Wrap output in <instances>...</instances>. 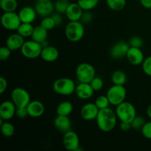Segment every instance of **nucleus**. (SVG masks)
<instances>
[{
    "instance_id": "1",
    "label": "nucleus",
    "mask_w": 151,
    "mask_h": 151,
    "mask_svg": "<svg viewBox=\"0 0 151 151\" xmlns=\"http://www.w3.org/2000/svg\"><path fill=\"white\" fill-rule=\"evenodd\" d=\"M117 119L116 112L109 107L99 111L96 122L100 131L103 132H110L116 127Z\"/></svg>"
},
{
    "instance_id": "2",
    "label": "nucleus",
    "mask_w": 151,
    "mask_h": 151,
    "mask_svg": "<svg viewBox=\"0 0 151 151\" xmlns=\"http://www.w3.org/2000/svg\"><path fill=\"white\" fill-rule=\"evenodd\" d=\"M85 34L84 24L80 21L71 22L65 27V35L71 42H78L83 39Z\"/></svg>"
},
{
    "instance_id": "3",
    "label": "nucleus",
    "mask_w": 151,
    "mask_h": 151,
    "mask_svg": "<svg viewBox=\"0 0 151 151\" xmlns=\"http://www.w3.org/2000/svg\"><path fill=\"white\" fill-rule=\"evenodd\" d=\"M52 88L56 94L62 96H69L75 92V81L69 78H58L53 83Z\"/></svg>"
},
{
    "instance_id": "4",
    "label": "nucleus",
    "mask_w": 151,
    "mask_h": 151,
    "mask_svg": "<svg viewBox=\"0 0 151 151\" xmlns=\"http://www.w3.org/2000/svg\"><path fill=\"white\" fill-rule=\"evenodd\" d=\"M116 116L120 122H130L137 116V110L134 105L128 101H124L117 106H116Z\"/></svg>"
},
{
    "instance_id": "5",
    "label": "nucleus",
    "mask_w": 151,
    "mask_h": 151,
    "mask_svg": "<svg viewBox=\"0 0 151 151\" xmlns=\"http://www.w3.org/2000/svg\"><path fill=\"white\" fill-rule=\"evenodd\" d=\"M127 91L126 88L122 85H114L108 89L106 96L109 98L111 105L117 106L122 102L125 101Z\"/></svg>"
},
{
    "instance_id": "6",
    "label": "nucleus",
    "mask_w": 151,
    "mask_h": 151,
    "mask_svg": "<svg viewBox=\"0 0 151 151\" xmlns=\"http://www.w3.org/2000/svg\"><path fill=\"white\" fill-rule=\"evenodd\" d=\"M42 50L43 47L41 44L32 39L24 43L20 52L22 55L26 58L35 59L38 57H41Z\"/></svg>"
},
{
    "instance_id": "7",
    "label": "nucleus",
    "mask_w": 151,
    "mask_h": 151,
    "mask_svg": "<svg viewBox=\"0 0 151 151\" xmlns=\"http://www.w3.org/2000/svg\"><path fill=\"white\" fill-rule=\"evenodd\" d=\"M75 74L79 83H90L96 76V70L90 63H81L77 66Z\"/></svg>"
},
{
    "instance_id": "8",
    "label": "nucleus",
    "mask_w": 151,
    "mask_h": 151,
    "mask_svg": "<svg viewBox=\"0 0 151 151\" xmlns=\"http://www.w3.org/2000/svg\"><path fill=\"white\" fill-rule=\"evenodd\" d=\"M10 98L17 108L27 107L31 101L29 92L22 87H16L12 91Z\"/></svg>"
},
{
    "instance_id": "9",
    "label": "nucleus",
    "mask_w": 151,
    "mask_h": 151,
    "mask_svg": "<svg viewBox=\"0 0 151 151\" xmlns=\"http://www.w3.org/2000/svg\"><path fill=\"white\" fill-rule=\"evenodd\" d=\"M1 23L3 27L7 30H17L22 22L19 13L16 12H4L1 17Z\"/></svg>"
},
{
    "instance_id": "10",
    "label": "nucleus",
    "mask_w": 151,
    "mask_h": 151,
    "mask_svg": "<svg viewBox=\"0 0 151 151\" xmlns=\"http://www.w3.org/2000/svg\"><path fill=\"white\" fill-rule=\"evenodd\" d=\"M63 145L66 150L69 151H79L80 148V139L78 135L75 131H67L63 134Z\"/></svg>"
},
{
    "instance_id": "11",
    "label": "nucleus",
    "mask_w": 151,
    "mask_h": 151,
    "mask_svg": "<svg viewBox=\"0 0 151 151\" xmlns=\"http://www.w3.org/2000/svg\"><path fill=\"white\" fill-rule=\"evenodd\" d=\"M34 8L38 16L44 18L52 14L55 5L52 0H36L34 4Z\"/></svg>"
},
{
    "instance_id": "12",
    "label": "nucleus",
    "mask_w": 151,
    "mask_h": 151,
    "mask_svg": "<svg viewBox=\"0 0 151 151\" xmlns=\"http://www.w3.org/2000/svg\"><path fill=\"white\" fill-rule=\"evenodd\" d=\"M130 48L128 42L120 41L116 43L110 50V56L115 60H119L126 56L127 52Z\"/></svg>"
},
{
    "instance_id": "13",
    "label": "nucleus",
    "mask_w": 151,
    "mask_h": 151,
    "mask_svg": "<svg viewBox=\"0 0 151 151\" xmlns=\"http://www.w3.org/2000/svg\"><path fill=\"white\" fill-rule=\"evenodd\" d=\"M17 107L12 100H5L0 106V118L4 121L11 119L16 115Z\"/></svg>"
},
{
    "instance_id": "14",
    "label": "nucleus",
    "mask_w": 151,
    "mask_h": 151,
    "mask_svg": "<svg viewBox=\"0 0 151 151\" xmlns=\"http://www.w3.org/2000/svg\"><path fill=\"white\" fill-rule=\"evenodd\" d=\"M100 109L97 108L94 103H88L82 106L80 114L82 119L86 121H91L96 119L98 115Z\"/></svg>"
},
{
    "instance_id": "15",
    "label": "nucleus",
    "mask_w": 151,
    "mask_h": 151,
    "mask_svg": "<svg viewBox=\"0 0 151 151\" xmlns=\"http://www.w3.org/2000/svg\"><path fill=\"white\" fill-rule=\"evenodd\" d=\"M125 58L128 61L134 66H139L142 64L145 60V55L141 48L130 47Z\"/></svg>"
},
{
    "instance_id": "16",
    "label": "nucleus",
    "mask_w": 151,
    "mask_h": 151,
    "mask_svg": "<svg viewBox=\"0 0 151 151\" xmlns=\"http://www.w3.org/2000/svg\"><path fill=\"white\" fill-rule=\"evenodd\" d=\"M94 89L89 83H79L76 86L75 94L81 100H88L94 94Z\"/></svg>"
},
{
    "instance_id": "17",
    "label": "nucleus",
    "mask_w": 151,
    "mask_h": 151,
    "mask_svg": "<svg viewBox=\"0 0 151 151\" xmlns=\"http://www.w3.org/2000/svg\"><path fill=\"white\" fill-rule=\"evenodd\" d=\"M27 109L29 116L32 118L41 117L45 111L44 105L38 100H32L29 102L27 106Z\"/></svg>"
},
{
    "instance_id": "18",
    "label": "nucleus",
    "mask_w": 151,
    "mask_h": 151,
    "mask_svg": "<svg viewBox=\"0 0 151 151\" xmlns=\"http://www.w3.org/2000/svg\"><path fill=\"white\" fill-rule=\"evenodd\" d=\"M53 123L56 129L62 134H65L67 131H70L72 128V122L69 116L57 115V116L55 118Z\"/></svg>"
},
{
    "instance_id": "19",
    "label": "nucleus",
    "mask_w": 151,
    "mask_h": 151,
    "mask_svg": "<svg viewBox=\"0 0 151 151\" xmlns=\"http://www.w3.org/2000/svg\"><path fill=\"white\" fill-rule=\"evenodd\" d=\"M19 16L22 23L32 24L35 20L38 15L34 7L25 6L19 10Z\"/></svg>"
},
{
    "instance_id": "20",
    "label": "nucleus",
    "mask_w": 151,
    "mask_h": 151,
    "mask_svg": "<svg viewBox=\"0 0 151 151\" xmlns=\"http://www.w3.org/2000/svg\"><path fill=\"white\" fill-rule=\"evenodd\" d=\"M24 42V38L17 32L11 34L7 37L6 40V46L12 51H16L21 50Z\"/></svg>"
},
{
    "instance_id": "21",
    "label": "nucleus",
    "mask_w": 151,
    "mask_h": 151,
    "mask_svg": "<svg viewBox=\"0 0 151 151\" xmlns=\"http://www.w3.org/2000/svg\"><path fill=\"white\" fill-rule=\"evenodd\" d=\"M83 10L81 8V6L77 3H69V6L66 10V18L71 22L80 21Z\"/></svg>"
},
{
    "instance_id": "22",
    "label": "nucleus",
    "mask_w": 151,
    "mask_h": 151,
    "mask_svg": "<svg viewBox=\"0 0 151 151\" xmlns=\"http://www.w3.org/2000/svg\"><path fill=\"white\" fill-rule=\"evenodd\" d=\"M59 51L56 47L53 46H47V47L43 48L41 54V58L43 60L48 63L54 62L58 58Z\"/></svg>"
},
{
    "instance_id": "23",
    "label": "nucleus",
    "mask_w": 151,
    "mask_h": 151,
    "mask_svg": "<svg viewBox=\"0 0 151 151\" xmlns=\"http://www.w3.org/2000/svg\"><path fill=\"white\" fill-rule=\"evenodd\" d=\"M47 37H48V30L47 29L43 27L41 24L34 27L33 32L31 35V38L32 40L41 44L43 41L47 40Z\"/></svg>"
},
{
    "instance_id": "24",
    "label": "nucleus",
    "mask_w": 151,
    "mask_h": 151,
    "mask_svg": "<svg viewBox=\"0 0 151 151\" xmlns=\"http://www.w3.org/2000/svg\"><path fill=\"white\" fill-rule=\"evenodd\" d=\"M73 105L69 101H63L59 103L56 109L57 115L69 116L73 111Z\"/></svg>"
},
{
    "instance_id": "25",
    "label": "nucleus",
    "mask_w": 151,
    "mask_h": 151,
    "mask_svg": "<svg viewBox=\"0 0 151 151\" xmlns=\"http://www.w3.org/2000/svg\"><path fill=\"white\" fill-rule=\"evenodd\" d=\"M127 75L123 71L116 70L112 73L111 80L114 85L124 86L127 82Z\"/></svg>"
},
{
    "instance_id": "26",
    "label": "nucleus",
    "mask_w": 151,
    "mask_h": 151,
    "mask_svg": "<svg viewBox=\"0 0 151 151\" xmlns=\"http://www.w3.org/2000/svg\"><path fill=\"white\" fill-rule=\"evenodd\" d=\"M0 7L4 12H16L18 1L17 0H0Z\"/></svg>"
},
{
    "instance_id": "27",
    "label": "nucleus",
    "mask_w": 151,
    "mask_h": 151,
    "mask_svg": "<svg viewBox=\"0 0 151 151\" xmlns=\"http://www.w3.org/2000/svg\"><path fill=\"white\" fill-rule=\"evenodd\" d=\"M34 27L31 23H21L20 26L17 29V32L24 38H28L32 35L33 32Z\"/></svg>"
},
{
    "instance_id": "28",
    "label": "nucleus",
    "mask_w": 151,
    "mask_h": 151,
    "mask_svg": "<svg viewBox=\"0 0 151 151\" xmlns=\"http://www.w3.org/2000/svg\"><path fill=\"white\" fill-rule=\"evenodd\" d=\"M1 125V133L4 137H11L15 134V127L10 122L4 121L0 123Z\"/></svg>"
},
{
    "instance_id": "29",
    "label": "nucleus",
    "mask_w": 151,
    "mask_h": 151,
    "mask_svg": "<svg viewBox=\"0 0 151 151\" xmlns=\"http://www.w3.org/2000/svg\"><path fill=\"white\" fill-rule=\"evenodd\" d=\"M106 4L113 11H120L125 8L126 0H106Z\"/></svg>"
},
{
    "instance_id": "30",
    "label": "nucleus",
    "mask_w": 151,
    "mask_h": 151,
    "mask_svg": "<svg viewBox=\"0 0 151 151\" xmlns=\"http://www.w3.org/2000/svg\"><path fill=\"white\" fill-rule=\"evenodd\" d=\"M99 0H78V4L83 10H91L97 7Z\"/></svg>"
},
{
    "instance_id": "31",
    "label": "nucleus",
    "mask_w": 151,
    "mask_h": 151,
    "mask_svg": "<svg viewBox=\"0 0 151 151\" xmlns=\"http://www.w3.org/2000/svg\"><path fill=\"white\" fill-rule=\"evenodd\" d=\"M94 103H95V105L97 106V108H98L100 110L106 109V108H109V105H111L109 98H108V97L106 95L98 96V97L96 98Z\"/></svg>"
},
{
    "instance_id": "32",
    "label": "nucleus",
    "mask_w": 151,
    "mask_h": 151,
    "mask_svg": "<svg viewBox=\"0 0 151 151\" xmlns=\"http://www.w3.org/2000/svg\"><path fill=\"white\" fill-rule=\"evenodd\" d=\"M40 24L48 31L51 30V29H52L53 28L56 27L55 22L52 16H45V17L43 18Z\"/></svg>"
},
{
    "instance_id": "33",
    "label": "nucleus",
    "mask_w": 151,
    "mask_h": 151,
    "mask_svg": "<svg viewBox=\"0 0 151 151\" xmlns=\"http://www.w3.org/2000/svg\"><path fill=\"white\" fill-rule=\"evenodd\" d=\"M69 4V1H66V0H57L54 4L55 10L57 11V13L63 14V13H66Z\"/></svg>"
},
{
    "instance_id": "34",
    "label": "nucleus",
    "mask_w": 151,
    "mask_h": 151,
    "mask_svg": "<svg viewBox=\"0 0 151 151\" xmlns=\"http://www.w3.org/2000/svg\"><path fill=\"white\" fill-rule=\"evenodd\" d=\"M131 128L134 130H141L142 128V127L144 126V125L145 124V120L144 118L141 116H136L135 118L133 119V121L131 122Z\"/></svg>"
},
{
    "instance_id": "35",
    "label": "nucleus",
    "mask_w": 151,
    "mask_h": 151,
    "mask_svg": "<svg viewBox=\"0 0 151 151\" xmlns=\"http://www.w3.org/2000/svg\"><path fill=\"white\" fill-rule=\"evenodd\" d=\"M91 84V87L94 89V91H100L102 88H103V86H104V83L102 78H100V77H94L92 79V81L89 83Z\"/></svg>"
},
{
    "instance_id": "36",
    "label": "nucleus",
    "mask_w": 151,
    "mask_h": 151,
    "mask_svg": "<svg viewBox=\"0 0 151 151\" xmlns=\"http://www.w3.org/2000/svg\"><path fill=\"white\" fill-rule=\"evenodd\" d=\"M93 19H94V16L90 10H83L80 22H82L83 24H88L92 22Z\"/></svg>"
},
{
    "instance_id": "37",
    "label": "nucleus",
    "mask_w": 151,
    "mask_h": 151,
    "mask_svg": "<svg viewBox=\"0 0 151 151\" xmlns=\"http://www.w3.org/2000/svg\"><path fill=\"white\" fill-rule=\"evenodd\" d=\"M142 67L144 73L147 76L151 77V55L145 58Z\"/></svg>"
},
{
    "instance_id": "38",
    "label": "nucleus",
    "mask_w": 151,
    "mask_h": 151,
    "mask_svg": "<svg viewBox=\"0 0 151 151\" xmlns=\"http://www.w3.org/2000/svg\"><path fill=\"white\" fill-rule=\"evenodd\" d=\"M130 47L141 48L143 45V40L139 36H133L128 41Z\"/></svg>"
},
{
    "instance_id": "39",
    "label": "nucleus",
    "mask_w": 151,
    "mask_h": 151,
    "mask_svg": "<svg viewBox=\"0 0 151 151\" xmlns=\"http://www.w3.org/2000/svg\"><path fill=\"white\" fill-rule=\"evenodd\" d=\"M141 131L142 134L145 138L147 139H151V121L145 122Z\"/></svg>"
},
{
    "instance_id": "40",
    "label": "nucleus",
    "mask_w": 151,
    "mask_h": 151,
    "mask_svg": "<svg viewBox=\"0 0 151 151\" xmlns=\"http://www.w3.org/2000/svg\"><path fill=\"white\" fill-rule=\"evenodd\" d=\"M12 50H10L7 46L5 47H1L0 48V60H6L10 58L11 55Z\"/></svg>"
},
{
    "instance_id": "41",
    "label": "nucleus",
    "mask_w": 151,
    "mask_h": 151,
    "mask_svg": "<svg viewBox=\"0 0 151 151\" xmlns=\"http://www.w3.org/2000/svg\"><path fill=\"white\" fill-rule=\"evenodd\" d=\"M16 115L18 116V117L20 118V119H24V118H26L27 116H29L27 107L17 108V109H16Z\"/></svg>"
},
{
    "instance_id": "42",
    "label": "nucleus",
    "mask_w": 151,
    "mask_h": 151,
    "mask_svg": "<svg viewBox=\"0 0 151 151\" xmlns=\"http://www.w3.org/2000/svg\"><path fill=\"white\" fill-rule=\"evenodd\" d=\"M52 16L53 19H54L55 22V24L56 26H60V25L63 24V19L62 16L60 15V13H55V14L51 15Z\"/></svg>"
},
{
    "instance_id": "43",
    "label": "nucleus",
    "mask_w": 151,
    "mask_h": 151,
    "mask_svg": "<svg viewBox=\"0 0 151 151\" xmlns=\"http://www.w3.org/2000/svg\"><path fill=\"white\" fill-rule=\"evenodd\" d=\"M7 88V81L3 77L0 78V94H3Z\"/></svg>"
},
{
    "instance_id": "44",
    "label": "nucleus",
    "mask_w": 151,
    "mask_h": 151,
    "mask_svg": "<svg viewBox=\"0 0 151 151\" xmlns=\"http://www.w3.org/2000/svg\"><path fill=\"white\" fill-rule=\"evenodd\" d=\"M119 128L122 131H128L130 129H131V124L130 122H121L119 125Z\"/></svg>"
},
{
    "instance_id": "45",
    "label": "nucleus",
    "mask_w": 151,
    "mask_h": 151,
    "mask_svg": "<svg viewBox=\"0 0 151 151\" xmlns=\"http://www.w3.org/2000/svg\"><path fill=\"white\" fill-rule=\"evenodd\" d=\"M142 5L147 9H151V0H139Z\"/></svg>"
},
{
    "instance_id": "46",
    "label": "nucleus",
    "mask_w": 151,
    "mask_h": 151,
    "mask_svg": "<svg viewBox=\"0 0 151 151\" xmlns=\"http://www.w3.org/2000/svg\"><path fill=\"white\" fill-rule=\"evenodd\" d=\"M147 114L148 116V117L151 119V104L147 107Z\"/></svg>"
},
{
    "instance_id": "47",
    "label": "nucleus",
    "mask_w": 151,
    "mask_h": 151,
    "mask_svg": "<svg viewBox=\"0 0 151 151\" xmlns=\"http://www.w3.org/2000/svg\"><path fill=\"white\" fill-rule=\"evenodd\" d=\"M41 46H42L43 48H44V47H47V46H49V43H48V41H47V40H46V41L41 42Z\"/></svg>"
},
{
    "instance_id": "48",
    "label": "nucleus",
    "mask_w": 151,
    "mask_h": 151,
    "mask_svg": "<svg viewBox=\"0 0 151 151\" xmlns=\"http://www.w3.org/2000/svg\"><path fill=\"white\" fill-rule=\"evenodd\" d=\"M99 1H104V0H99Z\"/></svg>"
},
{
    "instance_id": "49",
    "label": "nucleus",
    "mask_w": 151,
    "mask_h": 151,
    "mask_svg": "<svg viewBox=\"0 0 151 151\" xmlns=\"http://www.w3.org/2000/svg\"><path fill=\"white\" fill-rule=\"evenodd\" d=\"M66 1H69V0H66Z\"/></svg>"
}]
</instances>
